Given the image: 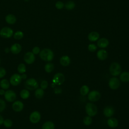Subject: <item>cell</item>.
<instances>
[{
    "label": "cell",
    "mask_w": 129,
    "mask_h": 129,
    "mask_svg": "<svg viewBox=\"0 0 129 129\" xmlns=\"http://www.w3.org/2000/svg\"><path fill=\"white\" fill-rule=\"evenodd\" d=\"M100 37L99 34L96 31H92L90 32L88 35V38L90 41H95L99 39Z\"/></svg>",
    "instance_id": "cell-19"
},
{
    "label": "cell",
    "mask_w": 129,
    "mask_h": 129,
    "mask_svg": "<svg viewBox=\"0 0 129 129\" xmlns=\"http://www.w3.org/2000/svg\"><path fill=\"white\" fill-rule=\"evenodd\" d=\"M44 90L40 88H37L35 91V96L37 99H41L44 95Z\"/></svg>",
    "instance_id": "cell-25"
},
{
    "label": "cell",
    "mask_w": 129,
    "mask_h": 129,
    "mask_svg": "<svg viewBox=\"0 0 129 129\" xmlns=\"http://www.w3.org/2000/svg\"><path fill=\"white\" fill-rule=\"evenodd\" d=\"M5 20L8 24L10 25H13L16 22L17 18L14 15L10 14L6 16Z\"/></svg>",
    "instance_id": "cell-18"
},
{
    "label": "cell",
    "mask_w": 129,
    "mask_h": 129,
    "mask_svg": "<svg viewBox=\"0 0 129 129\" xmlns=\"http://www.w3.org/2000/svg\"><path fill=\"white\" fill-rule=\"evenodd\" d=\"M24 34L22 31L18 30L14 33L13 37L14 39L16 40H20L23 38V37H24Z\"/></svg>",
    "instance_id": "cell-27"
},
{
    "label": "cell",
    "mask_w": 129,
    "mask_h": 129,
    "mask_svg": "<svg viewBox=\"0 0 129 129\" xmlns=\"http://www.w3.org/2000/svg\"><path fill=\"white\" fill-rule=\"evenodd\" d=\"M4 121V118L3 117V116H2V115H0V125L3 124Z\"/></svg>",
    "instance_id": "cell-40"
},
{
    "label": "cell",
    "mask_w": 129,
    "mask_h": 129,
    "mask_svg": "<svg viewBox=\"0 0 129 129\" xmlns=\"http://www.w3.org/2000/svg\"><path fill=\"white\" fill-rule=\"evenodd\" d=\"M64 4H63V2H62L61 1H57L55 4V8L58 10L62 9L64 7Z\"/></svg>",
    "instance_id": "cell-34"
},
{
    "label": "cell",
    "mask_w": 129,
    "mask_h": 129,
    "mask_svg": "<svg viewBox=\"0 0 129 129\" xmlns=\"http://www.w3.org/2000/svg\"><path fill=\"white\" fill-rule=\"evenodd\" d=\"M109 72L111 75L117 76L120 74L121 72V67L117 62L112 63L109 67Z\"/></svg>",
    "instance_id": "cell-3"
},
{
    "label": "cell",
    "mask_w": 129,
    "mask_h": 129,
    "mask_svg": "<svg viewBox=\"0 0 129 129\" xmlns=\"http://www.w3.org/2000/svg\"><path fill=\"white\" fill-rule=\"evenodd\" d=\"M6 74V70L4 68L0 67V79L4 77Z\"/></svg>",
    "instance_id": "cell-39"
},
{
    "label": "cell",
    "mask_w": 129,
    "mask_h": 129,
    "mask_svg": "<svg viewBox=\"0 0 129 129\" xmlns=\"http://www.w3.org/2000/svg\"><path fill=\"white\" fill-rule=\"evenodd\" d=\"M20 95L23 99H27L30 96V92L27 89H23L20 91Z\"/></svg>",
    "instance_id": "cell-26"
},
{
    "label": "cell",
    "mask_w": 129,
    "mask_h": 129,
    "mask_svg": "<svg viewBox=\"0 0 129 129\" xmlns=\"http://www.w3.org/2000/svg\"><path fill=\"white\" fill-rule=\"evenodd\" d=\"M109 45V41L106 38H101L98 40L97 46L102 48H106Z\"/></svg>",
    "instance_id": "cell-16"
},
{
    "label": "cell",
    "mask_w": 129,
    "mask_h": 129,
    "mask_svg": "<svg viewBox=\"0 0 129 129\" xmlns=\"http://www.w3.org/2000/svg\"><path fill=\"white\" fill-rule=\"evenodd\" d=\"M32 52L34 54H38L40 52V48L38 46H34L32 50Z\"/></svg>",
    "instance_id": "cell-38"
},
{
    "label": "cell",
    "mask_w": 129,
    "mask_h": 129,
    "mask_svg": "<svg viewBox=\"0 0 129 129\" xmlns=\"http://www.w3.org/2000/svg\"><path fill=\"white\" fill-rule=\"evenodd\" d=\"M12 107L13 110L15 112H20L23 109L24 104L22 101L17 100L14 102Z\"/></svg>",
    "instance_id": "cell-13"
},
{
    "label": "cell",
    "mask_w": 129,
    "mask_h": 129,
    "mask_svg": "<svg viewBox=\"0 0 129 129\" xmlns=\"http://www.w3.org/2000/svg\"><path fill=\"white\" fill-rule=\"evenodd\" d=\"M17 70L19 74H22L25 73L26 71V67L25 64L23 63H20L18 66Z\"/></svg>",
    "instance_id": "cell-30"
},
{
    "label": "cell",
    "mask_w": 129,
    "mask_h": 129,
    "mask_svg": "<svg viewBox=\"0 0 129 129\" xmlns=\"http://www.w3.org/2000/svg\"><path fill=\"white\" fill-rule=\"evenodd\" d=\"M5 91L4 89H0V95H4L5 94Z\"/></svg>",
    "instance_id": "cell-42"
},
{
    "label": "cell",
    "mask_w": 129,
    "mask_h": 129,
    "mask_svg": "<svg viewBox=\"0 0 129 129\" xmlns=\"http://www.w3.org/2000/svg\"><path fill=\"white\" fill-rule=\"evenodd\" d=\"M13 34V30L9 27H3L0 30V36L4 38H10Z\"/></svg>",
    "instance_id": "cell-5"
},
{
    "label": "cell",
    "mask_w": 129,
    "mask_h": 129,
    "mask_svg": "<svg viewBox=\"0 0 129 129\" xmlns=\"http://www.w3.org/2000/svg\"><path fill=\"white\" fill-rule=\"evenodd\" d=\"M119 79L122 82L126 83L129 82V73L127 72H123L121 73Z\"/></svg>",
    "instance_id": "cell-23"
},
{
    "label": "cell",
    "mask_w": 129,
    "mask_h": 129,
    "mask_svg": "<svg viewBox=\"0 0 129 129\" xmlns=\"http://www.w3.org/2000/svg\"><path fill=\"white\" fill-rule=\"evenodd\" d=\"M6 104L5 101L0 98V112H3L6 108Z\"/></svg>",
    "instance_id": "cell-35"
},
{
    "label": "cell",
    "mask_w": 129,
    "mask_h": 129,
    "mask_svg": "<svg viewBox=\"0 0 129 129\" xmlns=\"http://www.w3.org/2000/svg\"><path fill=\"white\" fill-rule=\"evenodd\" d=\"M22 80L21 75L19 74H14L11 76L9 82L12 86H16L20 84Z\"/></svg>",
    "instance_id": "cell-7"
},
{
    "label": "cell",
    "mask_w": 129,
    "mask_h": 129,
    "mask_svg": "<svg viewBox=\"0 0 129 129\" xmlns=\"http://www.w3.org/2000/svg\"><path fill=\"white\" fill-rule=\"evenodd\" d=\"M54 124L51 121H47L45 122L42 126V129H54Z\"/></svg>",
    "instance_id": "cell-24"
},
{
    "label": "cell",
    "mask_w": 129,
    "mask_h": 129,
    "mask_svg": "<svg viewBox=\"0 0 129 129\" xmlns=\"http://www.w3.org/2000/svg\"><path fill=\"white\" fill-rule=\"evenodd\" d=\"M101 97L100 92L96 90H93L91 91L88 95V98L91 102H96L99 100Z\"/></svg>",
    "instance_id": "cell-9"
},
{
    "label": "cell",
    "mask_w": 129,
    "mask_h": 129,
    "mask_svg": "<svg viewBox=\"0 0 129 129\" xmlns=\"http://www.w3.org/2000/svg\"><path fill=\"white\" fill-rule=\"evenodd\" d=\"M89 91V88L87 85H83L80 89V93L83 96L86 95Z\"/></svg>",
    "instance_id": "cell-31"
},
{
    "label": "cell",
    "mask_w": 129,
    "mask_h": 129,
    "mask_svg": "<svg viewBox=\"0 0 129 129\" xmlns=\"http://www.w3.org/2000/svg\"><path fill=\"white\" fill-rule=\"evenodd\" d=\"M35 60V54H34L32 51L27 52L24 54V60L26 63L28 64H32L34 62Z\"/></svg>",
    "instance_id": "cell-11"
},
{
    "label": "cell",
    "mask_w": 129,
    "mask_h": 129,
    "mask_svg": "<svg viewBox=\"0 0 129 129\" xmlns=\"http://www.w3.org/2000/svg\"><path fill=\"white\" fill-rule=\"evenodd\" d=\"M10 82L6 79H3L0 82V87L2 89L4 90H7L10 87Z\"/></svg>",
    "instance_id": "cell-22"
},
{
    "label": "cell",
    "mask_w": 129,
    "mask_h": 129,
    "mask_svg": "<svg viewBox=\"0 0 129 129\" xmlns=\"http://www.w3.org/2000/svg\"><path fill=\"white\" fill-rule=\"evenodd\" d=\"M107 123L108 125L111 128H115L118 125V122L117 119L115 118H110L107 120Z\"/></svg>",
    "instance_id": "cell-21"
},
{
    "label": "cell",
    "mask_w": 129,
    "mask_h": 129,
    "mask_svg": "<svg viewBox=\"0 0 129 129\" xmlns=\"http://www.w3.org/2000/svg\"><path fill=\"white\" fill-rule=\"evenodd\" d=\"M22 50L21 45L18 43L13 44L10 47V51L15 54H17L19 53Z\"/></svg>",
    "instance_id": "cell-14"
},
{
    "label": "cell",
    "mask_w": 129,
    "mask_h": 129,
    "mask_svg": "<svg viewBox=\"0 0 129 129\" xmlns=\"http://www.w3.org/2000/svg\"><path fill=\"white\" fill-rule=\"evenodd\" d=\"M114 113V109L113 107L111 106H107L105 107L103 110V114L107 117L112 116Z\"/></svg>",
    "instance_id": "cell-15"
},
{
    "label": "cell",
    "mask_w": 129,
    "mask_h": 129,
    "mask_svg": "<svg viewBox=\"0 0 129 129\" xmlns=\"http://www.w3.org/2000/svg\"><path fill=\"white\" fill-rule=\"evenodd\" d=\"M65 80V77L63 74L57 73L55 74L52 79V83L56 85H60L62 84Z\"/></svg>",
    "instance_id": "cell-6"
},
{
    "label": "cell",
    "mask_w": 129,
    "mask_h": 129,
    "mask_svg": "<svg viewBox=\"0 0 129 129\" xmlns=\"http://www.w3.org/2000/svg\"><path fill=\"white\" fill-rule=\"evenodd\" d=\"M107 55L108 53L107 51L103 49L99 50L97 52V57L99 59L101 60H104L106 59L107 57Z\"/></svg>",
    "instance_id": "cell-17"
},
{
    "label": "cell",
    "mask_w": 129,
    "mask_h": 129,
    "mask_svg": "<svg viewBox=\"0 0 129 129\" xmlns=\"http://www.w3.org/2000/svg\"><path fill=\"white\" fill-rule=\"evenodd\" d=\"M48 82L47 81H46V80H43L41 82V84H40V87H41V88L43 90H44V89H46L47 87H48Z\"/></svg>",
    "instance_id": "cell-37"
},
{
    "label": "cell",
    "mask_w": 129,
    "mask_h": 129,
    "mask_svg": "<svg viewBox=\"0 0 129 129\" xmlns=\"http://www.w3.org/2000/svg\"><path fill=\"white\" fill-rule=\"evenodd\" d=\"M85 110L88 116H94L97 113V106L92 103H88L86 105Z\"/></svg>",
    "instance_id": "cell-4"
},
{
    "label": "cell",
    "mask_w": 129,
    "mask_h": 129,
    "mask_svg": "<svg viewBox=\"0 0 129 129\" xmlns=\"http://www.w3.org/2000/svg\"><path fill=\"white\" fill-rule=\"evenodd\" d=\"M21 76L22 79H24V80L26 79L27 78V75H26V74H25V73H24V74H22L21 75Z\"/></svg>",
    "instance_id": "cell-41"
},
{
    "label": "cell",
    "mask_w": 129,
    "mask_h": 129,
    "mask_svg": "<svg viewBox=\"0 0 129 129\" xmlns=\"http://www.w3.org/2000/svg\"><path fill=\"white\" fill-rule=\"evenodd\" d=\"M88 50L91 52H94L97 49V46L94 44H90L88 46Z\"/></svg>",
    "instance_id": "cell-36"
},
{
    "label": "cell",
    "mask_w": 129,
    "mask_h": 129,
    "mask_svg": "<svg viewBox=\"0 0 129 129\" xmlns=\"http://www.w3.org/2000/svg\"><path fill=\"white\" fill-rule=\"evenodd\" d=\"M41 119V114L38 111L32 112L29 116V120L32 123H38Z\"/></svg>",
    "instance_id": "cell-10"
},
{
    "label": "cell",
    "mask_w": 129,
    "mask_h": 129,
    "mask_svg": "<svg viewBox=\"0 0 129 129\" xmlns=\"http://www.w3.org/2000/svg\"><path fill=\"white\" fill-rule=\"evenodd\" d=\"M5 51L6 53H8L9 51H10V48H6L5 49Z\"/></svg>",
    "instance_id": "cell-43"
},
{
    "label": "cell",
    "mask_w": 129,
    "mask_h": 129,
    "mask_svg": "<svg viewBox=\"0 0 129 129\" xmlns=\"http://www.w3.org/2000/svg\"><path fill=\"white\" fill-rule=\"evenodd\" d=\"M92 121V119L90 116H87L85 117L83 119V123L86 125H89L91 124Z\"/></svg>",
    "instance_id": "cell-33"
},
{
    "label": "cell",
    "mask_w": 129,
    "mask_h": 129,
    "mask_svg": "<svg viewBox=\"0 0 129 129\" xmlns=\"http://www.w3.org/2000/svg\"><path fill=\"white\" fill-rule=\"evenodd\" d=\"M39 86L38 83L34 78H29L26 81L24 86L28 90H34L38 88Z\"/></svg>",
    "instance_id": "cell-2"
},
{
    "label": "cell",
    "mask_w": 129,
    "mask_h": 129,
    "mask_svg": "<svg viewBox=\"0 0 129 129\" xmlns=\"http://www.w3.org/2000/svg\"><path fill=\"white\" fill-rule=\"evenodd\" d=\"M39 54L40 58L45 61H50L54 57V53L52 50L47 48H44L40 50Z\"/></svg>",
    "instance_id": "cell-1"
},
{
    "label": "cell",
    "mask_w": 129,
    "mask_h": 129,
    "mask_svg": "<svg viewBox=\"0 0 129 129\" xmlns=\"http://www.w3.org/2000/svg\"><path fill=\"white\" fill-rule=\"evenodd\" d=\"M59 62L62 66L66 67L70 64L71 62V59L68 55H63L60 57Z\"/></svg>",
    "instance_id": "cell-20"
},
{
    "label": "cell",
    "mask_w": 129,
    "mask_h": 129,
    "mask_svg": "<svg viewBox=\"0 0 129 129\" xmlns=\"http://www.w3.org/2000/svg\"><path fill=\"white\" fill-rule=\"evenodd\" d=\"M3 124L7 128L11 127L13 125V121L10 119H6L4 120Z\"/></svg>",
    "instance_id": "cell-32"
},
{
    "label": "cell",
    "mask_w": 129,
    "mask_h": 129,
    "mask_svg": "<svg viewBox=\"0 0 129 129\" xmlns=\"http://www.w3.org/2000/svg\"><path fill=\"white\" fill-rule=\"evenodd\" d=\"M65 8L68 10H73L75 7V4L74 2L72 1H70L67 2L65 4L64 6Z\"/></svg>",
    "instance_id": "cell-28"
},
{
    "label": "cell",
    "mask_w": 129,
    "mask_h": 129,
    "mask_svg": "<svg viewBox=\"0 0 129 129\" xmlns=\"http://www.w3.org/2000/svg\"><path fill=\"white\" fill-rule=\"evenodd\" d=\"M4 97L6 101H7L8 102H14L16 100L17 96L16 94L14 91L11 90H8L5 91Z\"/></svg>",
    "instance_id": "cell-8"
},
{
    "label": "cell",
    "mask_w": 129,
    "mask_h": 129,
    "mask_svg": "<svg viewBox=\"0 0 129 129\" xmlns=\"http://www.w3.org/2000/svg\"><path fill=\"white\" fill-rule=\"evenodd\" d=\"M0 63H1V59H0Z\"/></svg>",
    "instance_id": "cell-44"
},
{
    "label": "cell",
    "mask_w": 129,
    "mask_h": 129,
    "mask_svg": "<svg viewBox=\"0 0 129 129\" xmlns=\"http://www.w3.org/2000/svg\"><path fill=\"white\" fill-rule=\"evenodd\" d=\"M44 70L47 73H51L54 70V64L51 62L47 63L44 66Z\"/></svg>",
    "instance_id": "cell-29"
},
{
    "label": "cell",
    "mask_w": 129,
    "mask_h": 129,
    "mask_svg": "<svg viewBox=\"0 0 129 129\" xmlns=\"http://www.w3.org/2000/svg\"><path fill=\"white\" fill-rule=\"evenodd\" d=\"M109 87L112 90L117 89L120 85V82L118 78L112 77L110 79L108 82Z\"/></svg>",
    "instance_id": "cell-12"
}]
</instances>
